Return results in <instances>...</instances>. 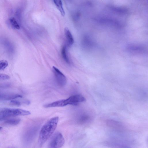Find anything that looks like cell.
Listing matches in <instances>:
<instances>
[{"instance_id": "cell-1", "label": "cell", "mask_w": 148, "mask_h": 148, "mask_svg": "<svg viewBox=\"0 0 148 148\" xmlns=\"http://www.w3.org/2000/svg\"><path fill=\"white\" fill-rule=\"evenodd\" d=\"M59 118L56 116L49 120L42 126L39 133L38 143L42 145L52 135L57 126Z\"/></svg>"}, {"instance_id": "cell-2", "label": "cell", "mask_w": 148, "mask_h": 148, "mask_svg": "<svg viewBox=\"0 0 148 148\" xmlns=\"http://www.w3.org/2000/svg\"><path fill=\"white\" fill-rule=\"evenodd\" d=\"M85 98L82 95H75L71 96L66 99H61L45 105L44 107L48 108L63 107L68 105H76L79 103L85 101Z\"/></svg>"}, {"instance_id": "cell-3", "label": "cell", "mask_w": 148, "mask_h": 148, "mask_svg": "<svg viewBox=\"0 0 148 148\" xmlns=\"http://www.w3.org/2000/svg\"><path fill=\"white\" fill-rule=\"evenodd\" d=\"M30 114L29 111L21 109H3L0 110V120L10 117L27 115Z\"/></svg>"}, {"instance_id": "cell-4", "label": "cell", "mask_w": 148, "mask_h": 148, "mask_svg": "<svg viewBox=\"0 0 148 148\" xmlns=\"http://www.w3.org/2000/svg\"><path fill=\"white\" fill-rule=\"evenodd\" d=\"M65 140L62 134L60 132L55 133L51 138L49 143V147L59 148L64 144Z\"/></svg>"}, {"instance_id": "cell-5", "label": "cell", "mask_w": 148, "mask_h": 148, "mask_svg": "<svg viewBox=\"0 0 148 148\" xmlns=\"http://www.w3.org/2000/svg\"><path fill=\"white\" fill-rule=\"evenodd\" d=\"M52 70L57 84L61 86L65 85L67 82V79L64 75L55 66L53 67Z\"/></svg>"}, {"instance_id": "cell-6", "label": "cell", "mask_w": 148, "mask_h": 148, "mask_svg": "<svg viewBox=\"0 0 148 148\" xmlns=\"http://www.w3.org/2000/svg\"><path fill=\"white\" fill-rule=\"evenodd\" d=\"M65 38L67 45L70 46L74 43V40L73 37L69 29L66 27L64 30Z\"/></svg>"}, {"instance_id": "cell-7", "label": "cell", "mask_w": 148, "mask_h": 148, "mask_svg": "<svg viewBox=\"0 0 148 148\" xmlns=\"http://www.w3.org/2000/svg\"><path fill=\"white\" fill-rule=\"evenodd\" d=\"M22 97V95L18 94L0 93V101L12 100Z\"/></svg>"}, {"instance_id": "cell-8", "label": "cell", "mask_w": 148, "mask_h": 148, "mask_svg": "<svg viewBox=\"0 0 148 148\" xmlns=\"http://www.w3.org/2000/svg\"><path fill=\"white\" fill-rule=\"evenodd\" d=\"M57 8L59 11L63 16L65 15V12L63 8V4L61 0H53Z\"/></svg>"}, {"instance_id": "cell-9", "label": "cell", "mask_w": 148, "mask_h": 148, "mask_svg": "<svg viewBox=\"0 0 148 148\" xmlns=\"http://www.w3.org/2000/svg\"><path fill=\"white\" fill-rule=\"evenodd\" d=\"M61 53L64 60L67 63H69V59L68 56L66 47L64 46L62 47L61 49Z\"/></svg>"}, {"instance_id": "cell-10", "label": "cell", "mask_w": 148, "mask_h": 148, "mask_svg": "<svg viewBox=\"0 0 148 148\" xmlns=\"http://www.w3.org/2000/svg\"><path fill=\"white\" fill-rule=\"evenodd\" d=\"M9 21L11 24L14 27L18 29H20V25L15 18L11 17L10 18Z\"/></svg>"}, {"instance_id": "cell-11", "label": "cell", "mask_w": 148, "mask_h": 148, "mask_svg": "<svg viewBox=\"0 0 148 148\" xmlns=\"http://www.w3.org/2000/svg\"><path fill=\"white\" fill-rule=\"evenodd\" d=\"M20 121V120L18 119H12L6 121L5 123L9 125H14L18 124Z\"/></svg>"}, {"instance_id": "cell-12", "label": "cell", "mask_w": 148, "mask_h": 148, "mask_svg": "<svg viewBox=\"0 0 148 148\" xmlns=\"http://www.w3.org/2000/svg\"><path fill=\"white\" fill-rule=\"evenodd\" d=\"M89 116L86 114H84L81 116L79 118V121L81 123H85L89 119Z\"/></svg>"}, {"instance_id": "cell-13", "label": "cell", "mask_w": 148, "mask_h": 148, "mask_svg": "<svg viewBox=\"0 0 148 148\" xmlns=\"http://www.w3.org/2000/svg\"><path fill=\"white\" fill-rule=\"evenodd\" d=\"M8 62L7 60H0V70L5 69L8 65Z\"/></svg>"}, {"instance_id": "cell-14", "label": "cell", "mask_w": 148, "mask_h": 148, "mask_svg": "<svg viewBox=\"0 0 148 148\" xmlns=\"http://www.w3.org/2000/svg\"><path fill=\"white\" fill-rule=\"evenodd\" d=\"M10 77L8 75L3 73H0V81L9 79Z\"/></svg>"}, {"instance_id": "cell-15", "label": "cell", "mask_w": 148, "mask_h": 148, "mask_svg": "<svg viewBox=\"0 0 148 148\" xmlns=\"http://www.w3.org/2000/svg\"><path fill=\"white\" fill-rule=\"evenodd\" d=\"M10 103L12 105L18 106L21 104V102L16 100H12L10 101Z\"/></svg>"}, {"instance_id": "cell-16", "label": "cell", "mask_w": 148, "mask_h": 148, "mask_svg": "<svg viewBox=\"0 0 148 148\" xmlns=\"http://www.w3.org/2000/svg\"><path fill=\"white\" fill-rule=\"evenodd\" d=\"M2 127H1L0 126V130L1 129Z\"/></svg>"}]
</instances>
